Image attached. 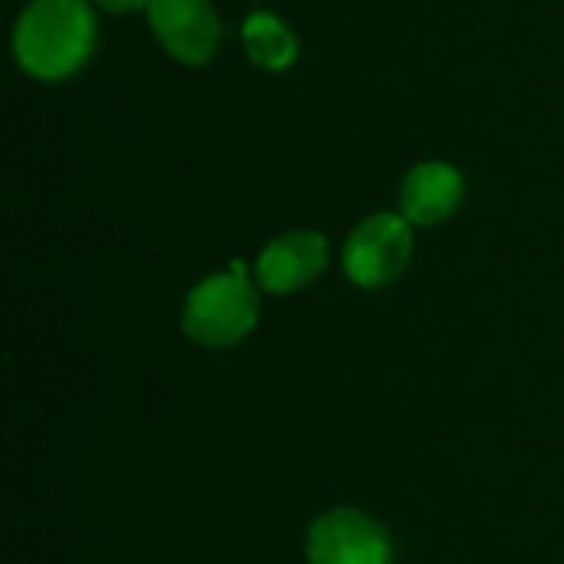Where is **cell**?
<instances>
[{
    "label": "cell",
    "instance_id": "3957f363",
    "mask_svg": "<svg viewBox=\"0 0 564 564\" xmlns=\"http://www.w3.org/2000/svg\"><path fill=\"white\" fill-rule=\"evenodd\" d=\"M413 254L410 221L397 212L364 218L344 245V271L360 288H383L397 281Z\"/></svg>",
    "mask_w": 564,
    "mask_h": 564
},
{
    "label": "cell",
    "instance_id": "277c9868",
    "mask_svg": "<svg viewBox=\"0 0 564 564\" xmlns=\"http://www.w3.org/2000/svg\"><path fill=\"white\" fill-rule=\"evenodd\" d=\"M307 564H393V545L377 519L334 509L307 532Z\"/></svg>",
    "mask_w": 564,
    "mask_h": 564
},
{
    "label": "cell",
    "instance_id": "52a82bcc",
    "mask_svg": "<svg viewBox=\"0 0 564 564\" xmlns=\"http://www.w3.org/2000/svg\"><path fill=\"white\" fill-rule=\"evenodd\" d=\"M463 195H466V182L459 169H453L449 162H423L403 178L400 215L410 225L430 228L456 215V208L463 205Z\"/></svg>",
    "mask_w": 564,
    "mask_h": 564
},
{
    "label": "cell",
    "instance_id": "5b68a950",
    "mask_svg": "<svg viewBox=\"0 0 564 564\" xmlns=\"http://www.w3.org/2000/svg\"><path fill=\"white\" fill-rule=\"evenodd\" d=\"M149 23L165 53L188 66L208 63L221 40V23L208 0H152Z\"/></svg>",
    "mask_w": 564,
    "mask_h": 564
},
{
    "label": "cell",
    "instance_id": "8992f818",
    "mask_svg": "<svg viewBox=\"0 0 564 564\" xmlns=\"http://www.w3.org/2000/svg\"><path fill=\"white\" fill-rule=\"evenodd\" d=\"M327 261H330V248H327L324 235L288 231L261 251V258L254 264V281L268 294H291V291H301L311 281H317L324 274Z\"/></svg>",
    "mask_w": 564,
    "mask_h": 564
},
{
    "label": "cell",
    "instance_id": "7a4b0ae2",
    "mask_svg": "<svg viewBox=\"0 0 564 564\" xmlns=\"http://www.w3.org/2000/svg\"><path fill=\"white\" fill-rule=\"evenodd\" d=\"M258 324V291L245 274V264H231L221 274L205 278L192 288L185 311H182V330L212 350H225L241 344Z\"/></svg>",
    "mask_w": 564,
    "mask_h": 564
},
{
    "label": "cell",
    "instance_id": "9c48e42d",
    "mask_svg": "<svg viewBox=\"0 0 564 564\" xmlns=\"http://www.w3.org/2000/svg\"><path fill=\"white\" fill-rule=\"evenodd\" d=\"M99 7H106V10H112V13H132V10H149V3L152 0H96Z\"/></svg>",
    "mask_w": 564,
    "mask_h": 564
},
{
    "label": "cell",
    "instance_id": "6da1fadb",
    "mask_svg": "<svg viewBox=\"0 0 564 564\" xmlns=\"http://www.w3.org/2000/svg\"><path fill=\"white\" fill-rule=\"evenodd\" d=\"M96 46V20L83 0H33L17 23V63L46 83L73 76Z\"/></svg>",
    "mask_w": 564,
    "mask_h": 564
},
{
    "label": "cell",
    "instance_id": "ba28073f",
    "mask_svg": "<svg viewBox=\"0 0 564 564\" xmlns=\"http://www.w3.org/2000/svg\"><path fill=\"white\" fill-rule=\"evenodd\" d=\"M241 36H245V50H248L251 63L261 66V69L281 73L297 59V36L274 13H264V10L251 13L245 20Z\"/></svg>",
    "mask_w": 564,
    "mask_h": 564
}]
</instances>
